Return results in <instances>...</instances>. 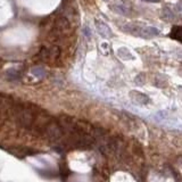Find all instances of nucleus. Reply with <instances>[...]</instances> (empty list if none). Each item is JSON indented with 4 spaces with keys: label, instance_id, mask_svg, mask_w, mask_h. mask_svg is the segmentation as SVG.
<instances>
[{
    "label": "nucleus",
    "instance_id": "nucleus-1",
    "mask_svg": "<svg viewBox=\"0 0 182 182\" xmlns=\"http://www.w3.org/2000/svg\"><path fill=\"white\" fill-rule=\"evenodd\" d=\"M61 57V49L58 46H54L51 47H41L39 54H38V58L40 61H46V63H56Z\"/></svg>",
    "mask_w": 182,
    "mask_h": 182
},
{
    "label": "nucleus",
    "instance_id": "nucleus-6",
    "mask_svg": "<svg viewBox=\"0 0 182 182\" xmlns=\"http://www.w3.org/2000/svg\"><path fill=\"white\" fill-rule=\"evenodd\" d=\"M163 18L166 19V21H174L175 18V15L174 13L169 8H164L163 9Z\"/></svg>",
    "mask_w": 182,
    "mask_h": 182
},
{
    "label": "nucleus",
    "instance_id": "nucleus-2",
    "mask_svg": "<svg viewBox=\"0 0 182 182\" xmlns=\"http://www.w3.org/2000/svg\"><path fill=\"white\" fill-rule=\"evenodd\" d=\"M158 34H159L158 29L154 27V26H145V27H139L137 35L142 37V38H152V37H156Z\"/></svg>",
    "mask_w": 182,
    "mask_h": 182
},
{
    "label": "nucleus",
    "instance_id": "nucleus-4",
    "mask_svg": "<svg viewBox=\"0 0 182 182\" xmlns=\"http://www.w3.org/2000/svg\"><path fill=\"white\" fill-rule=\"evenodd\" d=\"M9 152H12L13 155L18 157H25L29 156V155H33L37 152H33V150H29V149H24V148H14V149H9Z\"/></svg>",
    "mask_w": 182,
    "mask_h": 182
},
{
    "label": "nucleus",
    "instance_id": "nucleus-7",
    "mask_svg": "<svg viewBox=\"0 0 182 182\" xmlns=\"http://www.w3.org/2000/svg\"><path fill=\"white\" fill-rule=\"evenodd\" d=\"M32 73L34 74L35 76H40V78H42V76H44V75H46V73H44V69L41 68V67H39V66H37V67H34V68L32 69Z\"/></svg>",
    "mask_w": 182,
    "mask_h": 182
},
{
    "label": "nucleus",
    "instance_id": "nucleus-11",
    "mask_svg": "<svg viewBox=\"0 0 182 182\" xmlns=\"http://www.w3.org/2000/svg\"><path fill=\"white\" fill-rule=\"evenodd\" d=\"M1 65H2V61H1V58H0V67H1Z\"/></svg>",
    "mask_w": 182,
    "mask_h": 182
},
{
    "label": "nucleus",
    "instance_id": "nucleus-12",
    "mask_svg": "<svg viewBox=\"0 0 182 182\" xmlns=\"http://www.w3.org/2000/svg\"><path fill=\"white\" fill-rule=\"evenodd\" d=\"M105 1H108V0H105Z\"/></svg>",
    "mask_w": 182,
    "mask_h": 182
},
{
    "label": "nucleus",
    "instance_id": "nucleus-3",
    "mask_svg": "<svg viewBox=\"0 0 182 182\" xmlns=\"http://www.w3.org/2000/svg\"><path fill=\"white\" fill-rule=\"evenodd\" d=\"M96 26H97V30L100 33V35H103L104 38H112L113 37V33L110 29L108 27L107 24H105L104 22L101 21H96Z\"/></svg>",
    "mask_w": 182,
    "mask_h": 182
},
{
    "label": "nucleus",
    "instance_id": "nucleus-5",
    "mask_svg": "<svg viewBox=\"0 0 182 182\" xmlns=\"http://www.w3.org/2000/svg\"><path fill=\"white\" fill-rule=\"evenodd\" d=\"M110 7L113 8L114 12H116L118 14H122V15H128L129 14V10H128V7L125 5H123L122 2H116V4H112Z\"/></svg>",
    "mask_w": 182,
    "mask_h": 182
},
{
    "label": "nucleus",
    "instance_id": "nucleus-9",
    "mask_svg": "<svg viewBox=\"0 0 182 182\" xmlns=\"http://www.w3.org/2000/svg\"><path fill=\"white\" fill-rule=\"evenodd\" d=\"M7 74H8V79H9V80L18 79V76H19V72H18V71H16V69H9L8 72H7Z\"/></svg>",
    "mask_w": 182,
    "mask_h": 182
},
{
    "label": "nucleus",
    "instance_id": "nucleus-8",
    "mask_svg": "<svg viewBox=\"0 0 182 182\" xmlns=\"http://www.w3.org/2000/svg\"><path fill=\"white\" fill-rule=\"evenodd\" d=\"M171 35H172V38H173V39H177V40L180 41V40H181L180 39V26H174Z\"/></svg>",
    "mask_w": 182,
    "mask_h": 182
},
{
    "label": "nucleus",
    "instance_id": "nucleus-10",
    "mask_svg": "<svg viewBox=\"0 0 182 182\" xmlns=\"http://www.w3.org/2000/svg\"><path fill=\"white\" fill-rule=\"evenodd\" d=\"M142 1H148V2H158L160 0H142Z\"/></svg>",
    "mask_w": 182,
    "mask_h": 182
}]
</instances>
